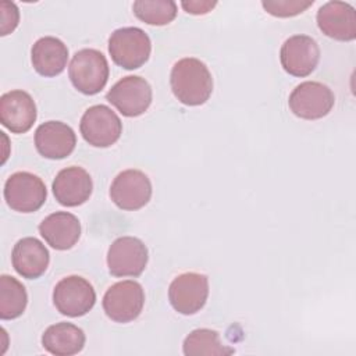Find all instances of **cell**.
Masks as SVG:
<instances>
[{"mask_svg":"<svg viewBox=\"0 0 356 356\" xmlns=\"http://www.w3.org/2000/svg\"><path fill=\"white\" fill-rule=\"evenodd\" d=\"M182 349L186 356H224L234 352V349L222 345L217 331L209 328L193 330L184 339Z\"/></svg>","mask_w":356,"mask_h":356,"instance_id":"23","label":"cell"},{"mask_svg":"<svg viewBox=\"0 0 356 356\" xmlns=\"http://www.w3.org/2000/svg\"><path fill=\"white\" fill-rule=\"evenodd\" d=\"M31 60L35 71L39 75L56 76L67 67L68 49L58 38L43 36L33 43Z\"/></svg>","mask_w":356,"mask_h":356,"instance_id":"20","label":"cell"},{"mask_svg":"<svg viewBox=\"0 0 356 356\" xmlns=\"http://www.w3.org/2000/svg\"><path fill=\"white\" fill-rule=\"evenodd\" d=\"M147 260L146 245L135 236L117 238L107 252V267L114 277H139Z\"/></svg>","mask_w":356,"mask_h":356,"instance_id":"9","label":"cell"},{"mask_svg":"<svg viewBox=\"0 0 356 356\" xmlns=\"http://www.w3.org/2000/svg\"><path fill=\"white\" fill-rule=\"evenodd\" d=\"M182 8L188 13V14H193V15H200V14H207L209 11H211L217 3L216 1H199V0H193V1H182L181 3Z\"/></svg>","mask_w":356,"mask_h":356,"instance_id":"27","label":"cell"},{"mask_svg":"<svg viewBox=\"0 0 356 356\" xmlns=\"http://www.w3.org/2000/svg\"><path fill=\"white\" fill-rule=\"evenodd\" d=\"M79 131L89 145L95 147H108L120 139L122 122L110 107L95 104L83 113Z\"/></svg>","mask_w":356,"mask_h":356,"instance_id":"6","label":"cell"},{"mask_svg":"<svg viewBox=\"0 0 356 356\" xmlns=\"http://www.w3.org/2000/svg\"><path fill=\"white\" fill-rule=\"evenodd\" d=\"M209 298V278L200 273L177 275L168 288V300L172 309L191 316L203 309Z\"/></svg>","mask_w":356,"mask_h":356,"instance_id":"10","label":"cell"},{"mask_svg":"<svg viewBox=\"0 0 356 356\" xmlns=\"http://www.w3.org/2000/svg\"><path fill=\"white\" fill-rule=\"evenodd\" d=\"M313 4L312 1H302V0H263L261 6L263 8L280 18H288V17H295L298 14H302L305 10H307Z\"/></svg>","mask_w":356,"mask_h":356,"instance_id":"25","label":"cell"},{"mask_svg":"<svg viewBox=\"0 0 356 356\" xmlns=\"http://www.w3.org/2000/svg\"><path fill=\"white\" fill-rule=\"evenodd\" d=\"M280 60L289 75L303 78L316 70L320 60V49L313 38L293 35L281 46Z\"/></svg>","mask_w":356,"mask_h":356,"instance_id":"13","label":"cell"},{"mask_svg":"<svg viewBox=\"0 0 356 356\" xmlns=\"http://www.w3.org/2000/svg\"><path fill=\"white\" fill-rule=\"evenodd\" d=\"M132 10L138 19L149 25H167L177 17V3L172 0H136Z\"/></svg>","mask_w":356,"mask_h":356,"instance_id":"24","label":"cell"},{"mask_svg":"<svg viewBox=\"0 0 356 356\" xmlns=\"http://www.w3.org/2000/svg\"><path fill=\"white\" fill-rule=\"evenodd\" d=\"M170 85L177 100L185 106H200L213 92V78L207 65L195 57L181 58L172 65Z\"/></svg>","mask_w":356,"mask_h":356,"instance_id":"1","label":"cell"},{"mask_svg":"<svg viewBox=\"0 0 356 356\" xmlns=\"http://www.w3.org/2000/svg\"><path fill=\"white\" fill-rule=\"evenodd\" d=\"M3 192L8 207L18 213H33L39 210L47 196L44 182L28 171L11 174L4 184Z\"/></svg>","mask_w":356,"mask_h":356,"instance_id":"4","label":"cell"},{"mask_svg":"<svg viewBox=\"0 0 356 356\" xmlns=\"http://www.w3.org/2000/svg\"><path fill=\"white\" fill-rule=\"evenodd\" d=\"M110 197L121 210H139L152 197V182L140 170H124L111 182Z\"/></svg>","mask_w":356,"mask_h":356,"instance_id":"12","label":"cell"},{"mask_svg":"<svg viewBox=\"0 0 356 356\" xmlns=\"http://www.w3.org/2000/svg\"><path fill=\"white\" fill-rule=\"evenodd\" d=\"M14 270L26 280H36L49 267L50 254L47 248L36 238L26 236L19 239L11 253Z\"/></svg>","mask_w":356,"mask_h":356,"instance_id":"18","label":"cell"},{"mask_svg":"<svg viewBox=\"0 0 356 356\" xmlns=\"http://www.w3.org/2000/svg\"><path fill=\"white\" fill-rule=\"evenodd\" d=\"M53 303L61 314L81 317L95 306L96 292L88 280L79 275H70L56 284Z\"/></svg>","mask_w":356,"mask_h":356,"instance_id":"7","label":"cell"},{"mask_svg":"<svg viewBox=\"0 0 356 356\" xmlns=\"http://www.w3.org/2000/svg\"><path fill=\"white\" fill-rule=\"evenodd\" d=\"M0 21H1L0 35L6 36V35L11 33L19 22L18 7L11 1H1L0 3Z\"/></svg>","mask_w":356,"mask_h":356,"instance_id":"26","label":"cell"},{"mask_svg":"<svg viewBox=\"0 0 356 356\" xmlns=\"http://www.w3.org/2000/svg\"><path fill=\"white\" fill-rule=\"evenodd\" d=\"M39 234L56 250L71 249L81 236V222L68 211H56L39 224Z\"/></svg>","mask_w":356,"mask_h":356,"instance_id":"19","label":"cell"},{"mask_svg":"<svg viewBox=\"0 0 356 356\" xmlns=\"http://www.w3.org/2000/svg\"><path fill=\"white\" fill-rule=\"evenodd\" d=\"M85 332L71 323H56L42 335L43 348L56 356H72L85 346Z\"/></svg>","mask_w":356,"mask_h":356,"instance_id":"21","label":"cell"},{"mask_svg":"<svg viewBox=\"0 0 356 356\" xmlns=\"http://www.w3.org/2000/svg\"><path fill=\"white\" fill-rule=\"evenodd\" d=\"M335 96L332 90L316 81H306L298 85L289 95L291 111L303 120H318L325 117L334 107Z\"/></svg>","mask_w":356,"mask_h":356,"instance_id":"8","label":"cell"},{"mask_svg":"<svg viewBox=\"0 0 356 356\" xmlns=\"http://www.w3.org/2000/svg\"><path fill=\"white\" fill-rule=\"evenodd\" d=\"M320 31L335 40L350 42L356 38V11L345 1H327L317 11Z\"/></svg>","mask_w":356,"mask_h":356,"instance_id":"14","label":"cell"},{"mask_svg":"<svg viewBox=\"0 0 356 356\" xmlns=\"http://www.w3.org/2000/svg\"><path fill=\"white\" fill-rule=\"evenodd\" d=\"M76 145L74 129L61 121H47L35 131V147L40 156L60 160L70 156Z\"/></svg>","mask_w":356,"mask_h":356,"instance_id":"15","label":"cell"},{"mask_svg":"<svg viewBox=\"0 0 356 356\" xmlns=\"http://www.w3.org/2000/svg\"><path fill=\"white\" fill-rule=\"evenodd\" d=\"M150 51V38L140 28H120L108 38V53L111 60L125 70H136L142 67L149 60Z\"/></svg>","mask_w":356,"mask_h":356,"instance_id":"3","label":"cell"},{"mask_svg":"<svg viewBox=\"0 0 356 356\" xmlns=\"http://www.w3.org/2000/svg\"><path fill=\"white\" fill-rule=\"evenodd\" d=\"M28 293L25 286L14 277L3 274L0 277V317L13 320L19 317L26 307Z\"/></svg>","mask_w":356,"mask_h":356,"instance_id":"22","label":"cell"},{"mask_svg":"<svg viewBox=\"0 0 356 356\" xmlns=\"http://www.w3.org/2000/svg\"><path fill=\"white\" fill-rule=\"evenodd\" d=\"M0 121L13 134L28 132L36 121V104L24 90H11L0 97Z\"/></svg>","mask_w":356,"mask_h":356,"instance_id":"16","label":"cell"},{"mask_svg":"<svg viewBox=\"0 0 356 356\" xmlns=\"http://www.w3.org/2000/svg\"><path fill=\"white\" fill-rule=\"evenodd\" d=\"M145 305V291L134 280L113 284L103 296V310L115 323H129L139 317Z\"/></svg>","mask_w":356,"mask_h":356,"instance_id":"5","label":"cell"},{"mask_svg":"<svg viewBox=\"0 0 356 356\" xmlns=\"http://www.w3.org/2000/svg\"><path fill=\"white\" fill-rule=\"evenodd\" d=\"M108 63L104 54L96 49L76 51L68 67V76L76 90L83 95L99 93L108 81Z\"/></svg>","mask_w":356,"mask_h":356,"instance_id":"2","label":"cell"},{"mask_svg":"<svg viewBox=\"0 0 356 356\" xmlns=\"http://www.w3.org/2000/svg\"><path fill=\"white\" fill-rule=\"evenodd\" d=\"M106 99L122 115L138 117L142 115L152 103V88L145 78L128 75L111 86Z\"/></svg>","mask_w":356,"mask_h":356,"instance_id":"11","label":"cell"},{"mask_svg":"<svg viewBox=\"0 0 356 356\" xmlns=\"http://www.w3.org/2000/svg\"><path fill=\"white\" fill-rule=\"evenodd\" d=\"M56 200L67 207H76L85 203L93 189V182L86 170L78 165L61 170L51 185Z\"/></svg>","mask_w":356,"mask_h":356,"instance_id":"17","label":"cell"}]
</instances>
